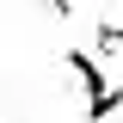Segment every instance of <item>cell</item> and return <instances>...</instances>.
I'll use <instances>...</instances> for the list:
<instances>
[{
    "label": "cell",
    "instance_id": "6da1fadb",
    "mask_svg": "<svg viewBox=\"0 0 123 123\" xmlns=\"http://www.w3.org/2000/svg\"><path fill=\"white\" fill-rule=\"evenodd\" d=\"M62 62H68V74L86 86V111H92V117H98V123H105V117H117V86L105 80V68H98L86 49H68Z\"/></svg>",
    "mask_w": 123,
    "mask_h": 123
},
{
    "label": "cell",
    "instance_id": "7a4b0ae2",
    "mask_svg": "<svg viewBox=\"0 0 123 123\" xmlns=\"http://www.w3.org/2000/svg\"><path fill=\"white\" fill-rule=\"evenodd\" d=\"M98 62H117V18H98Z\"/></svg>",
    "mask_w": 123,
    "mask_h": 123
},
{
    "label": "cell",
    "instance_id": "3957f363",
    "mask_svg": "<svg viewBox=\"0 0 123 123\" xmlns=\"http://www.w3.org/2000/svg\"><path fill=\"white\" fill-rule=\"evenodd\" d=\"M105 123H117V117H105Z\"/></svg>",
    "mask_w": 123,
    "mask_h": 123
},
{
    "label": "cell",
    "instance_id": "277c9868",
    "mask_svg": "<svg viewBox=\"0 0 123 123\" xmlns=\"http://www.w3.org/2000/svg\"><path fill=\"white\" fill-rule=\"evenodd\" d=\"M0 86H6V80H0Z\"/></svg>",
    "mask_w": 123,
    "mask_h": 123
}]
</instances>
